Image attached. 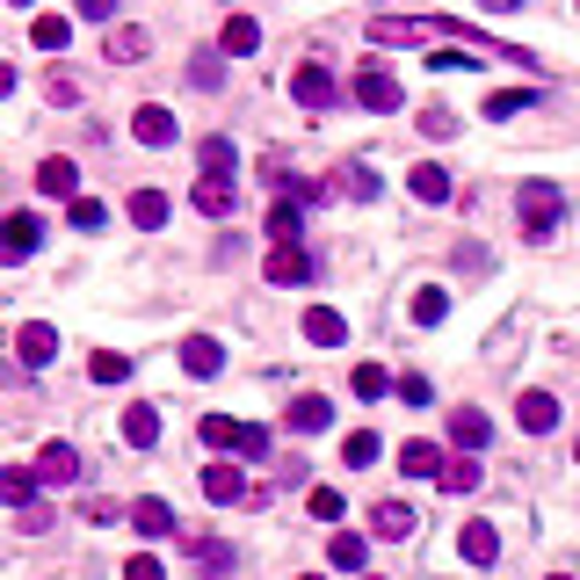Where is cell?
Wrapping results in <instances>:
<instances>
[{
    "mask_svg": "<svg viewBox=\"0 0 580 580\" xmlns=\"http://www.w3.org/2000/svg\"><path fill=\"white\" fill-rule=\"evenodd\" d=\"M559 211H566V196H559V182H523V196H515V218H523V240L529 247H545L551 232H559Z\"/></svg>",
    "mask_w": 580,
    "mask_h": 580,
    "instance_id": "6da1fadb",
    "label": "cell"
},
{
    "mask_svg": "<svg viewBox=\"0 0 580 580\" xmlns=\"http://www.w3.org/2000/svg\"><path fill=\"white\" fill-rule=\"evenodd\" d=\"M291 102H305V109H335V102H341V80L319 66V58H305V66L291 73Z\"/></svg>",
    "mask_w": 580,
    "mask_h": 580,
    "instance_id": "7a4b0ae2",
    "label": "cell"
},
{
    "mask_svg": "<svg viewBox=\"0 0 580 580\" xmlns=\"http://www.w3.org/2000/svg\"><path fill=\"white\" fill-rule=\"evenodd\" d=\"M131 139H139V145H175L182 139L175 109H167V102H139V109H131Z\"/></svg>",
    "mask_w": 580,
    "mask_h": 580,
    "instance_id": "3957f363",
    "label": "cell"
},
{
    "mask_svg": "<svg viewBox=\"0 0 580 580\" xmlns=\"http://www.w3.org/2000/svg\"><path fill=\"white\" fill-rule=\"evenodd\" d=\"M355 102H363V109H377V117H385V109H400V102H406V88H400V80H392L385 66H363V73H355Z\"/></svg>",
    "mask_w": 580,
    "mask_h": 580,
    "instance_id": "277c9868",
    "label": "cell"
},
{
    "mask_svg": "<svg viewBox=\"0 0 580 580\" xmlns=\"http://www.w3.org/2000/svg\"><path fill=\"white\" fill-rule=\"evenodd\" d=\"M52 355H58V327H44V319L15 327V363H22V370H44Z\"/></svg>",
    "mask_w": 580,
    "mask_h": 580,
    "instance_id": "5b68a950",
    "label": "cell"
},
{
    "mask_svg": "<svg viewBox=\"0 0 580 580\" xmlns=\"http://www.w3.org/2000/svg\"><path fill=\"white\" fill-rule=\"evenodd\" d=\"M189 204H196L204 218H232V211H240V182H232V175H204Z\"/></svg>",
    "mask_w": 580,
    "mask_h": 580,
    "instance_id": "8992f818",
    "label": "cell"
},
{
    "mask_svg": "<svg viewBox=\"0 0 580 580\" xmlns=\"http://www.w3.org/2000/svg\"><path fill=\"white\" fill-rule=\"evenodd\" d=\"M36 196H58V204H80V167H73L66 153H58V160H44V167H36Z\"/></svg>",
    "mask_w": 580,
    "mask_h": 580,
    "instance_id": "52a82bcc",
    "label": "cell"
},
{
    "mask_svg": "<svg viewBox=\"0 0 580 580\" xmlns=\"http://www.w3.org/2000/svg\"><path fill=\"white\" fill-rule=\"evenodd\" d=\"M36 479H44V486H73V479H80V450H73V442H44V450H36Z\"/></svg>",
    "mask_w": 580,
    "mask_h": 580,
    "instance_id": "ba28073f",
    "label": "cell"
},
{
    "mask_svg": "<svg viewBox=\"0 0 580 580\" xmlns=\"http://www.w3.org/2000/svg\"><path fill=\"white\" fill-rule=\"evenodd\" d=\"M406 189L422 196V204H450V167H442V160H422V167H406Z\"/></svg>",
    "mask_w": 580,
    "mask_h": 580,
    "instance_id": "9c48e42d",
    "label": "cell"
},
{
    "mask_svg": "<svg viewBox=\"0 0 580 580\" xmlns=\"http://www.w3.org/2000/svg\"><path fill=\"white\" fill-rule=\"evenodd\" d=\"M262 276L276 283V291H298V283H313V262H305V247H276Z\"/></svg>",
    "mask_w": 580,
    "mask_h": 580,
    "instance_id": "30bf717a",
    "label": "cell"
},
{
    "mask_svg": "<svg viewBox=\"0 0 580 580\" xmlns=\"http://www.w3.org/2000/svg\"><path fill=\"white\" fill-rule=\"evenodd\" d=\"M486 436H493V422L479 414V406H450V442H458L464 458H472V450H486Z\"/></svg>",
    "mask_w": 580,
    "mask_h": 580,
    "instance_id": "8fae6325",
    "label": "cell"
},
{
    "mask_svg": "<svg viewBox=\"0 0 580 580\" xmlns=\"http://www.w3.org/2000/svg\"><path fill=\"white\" fill-rule=\"evenodd\" d=\"M515 422H523L529 436H551V428H559V400H551V392H523V400H515Z\"/></svg>",
    "mask_w": 580,
    "mask_h": 580,
    "instance_id": "7c38bea8",
    "label": "cell"
},
{
    "mask_svg": "<svg viewBox=\"0 0 580 580\" xmlns=\"http://www.w3.org/2000/svg\"><path fill=\"white\" fill-rule=\"evenodd\" d=\"M458 559H464V566H493V559H501V537H493V523H464V529H458Z\"/></svg>",
    "mask_w": 580,
    "mask_h": 580,
    "instance_id": "4fadbf2b",
    "label": "cell"
},
{
    "mask_svg": "<svg viewBox=\"0 0 580 580\" xmlns=\"http://www.w3.org/2000/svg\"><path fill=\"white\" fill-rule=\"evenodd\" d=\"M204 501H218V508L247 501V479H240V464H204Z\"/></svg>",
    "mask_w": 580,
    "mask_h": 580,
    "instance_id": "5bb4252c",
    "label": "cell"
},
{
    "mask_svg": "<svg viewBox=\"0 0 580 580\" xmlns=\"http://www.w3.org/2000/svg\"><path fill=\"white\" fill-rule=\"evenodd\" d=\"M182 370H189V377H218V370H226V349H218L211 335H189L182 341Z\"/></svg>",
    "mask_w": 580,
    "mask_h": 580,
    "instance_id": "9a60e30c",
    "label": "cell"
},
{
    "mask_svg": "<svg viewBox=\"0 0 580 580\" xmlns=\"http://www.w3.org/2000/svg\"><path fill=\"white\" fill-rule=\"evenodd\" d=\"M305 341H319V349H341V341H349V319H341L335 305H313V313H305Z\"/></svg>",
    "mask_w": 580,
    "mask_h": 580,
    "instance_id": "2e32d148",
    "label": "cell"
},
{
    "mask_svg": "<svg viewBox=\"0 0 580 580\" xmlns=\"http://www.w3.org/2000/svg\"><path fill=\"white\" fill-rule=\"evenodd\" d=\"M283 414H291V428H298V436H319V428L335 422V406L319 400V392H298V400L283 406Z\"/></svg>",
    "mask_w": 580,
    "mask_h": 580,
    "instance_id": "e0dca14e",
    "label": "cell"
},
{
    "mask_svg": "<svg viewBox=\"0 0 580 580\" xmlns=\"http://www.w3.org/2000/svg\"><path fill=\"white\" fill-rule=\"evenodd\" d=\"M131 529H139V537H175V508L145 493V501H131Z\"/></svg>",
    "mask_w": 580,
    "mask_h": 580,
    "instance_id": "ac0fdd59",
    "label": "cell"
},
{
    "mask_svg": "<svg viewBox=\"0 0 580 580\" xmlns=\"http://www.w3.org/2000/svg\"><path fill=\"white\" fill-rule=\"evenodd\" d=\"M254 44H262V22H254V15H226V30H218V52H226V58H247Z\"/></svg>",
    "mask_w": 580,
    "mask_h": 580,
    "instance_id": "d6986e66",
    "label": "cell"
},
{
    "mask_svg": "<svg viewBox=\"0 0 580 580\" xmlns=\"http://www.w3.org/2000/svg\"><path fill=\"white\" fill-rule=\"evenodd\" d=\"M442 464L450 458H442L436 442H400V472L406 479H442Z\"/></svg>",
    "mask_w": 580,
    "mask_h": 580,
    "instance_id": "ffe728a7",
    "label": "cell"
},
{
    "mask_svg": "<svg viewBox=\"0 0 580 580\" xmlns=\"http://www.w3.org/2000/svg\"><path fill=\"white\" fill-rule=\"evenodd\" d=\"M327 566H335V573H363V566H370V545L355 537V529H335V545H327Z\"/></svg>",
    "mask_w": 580,
    "mask_h": 580,
    "instance_id": "44dd1931",
    "label": "cell"
},
{
    "mask_svg": "<svg viewBox=\"0 0 580 580\" xmlns=\"http://www.w3.org/2000/svg\"><path fill=\"white\" fill-rule=\"evenodd\" d=\"M123 442H131V450H153L160 442V406H123Z\"/></svg>",
    "mask_w": 580,
    "mask_h": 580,
    "instance_id": "7402d4cb",
    "label": "cell"
},
{
    "mask_svg": "<svg viewBox=\"0 0 580 580\" xmlns=\"http://www.w3.org/2000/svg\"><path fill=\"white\" fill-rule=\"evenodd\" d=\"M370 537H414V508L406 501H377L370 508Z\"/></svg>",
    "mask_w": 580,
    "mask_h": 580,
    "instance_id": "603a6c76",
    "label": "cell"
},
{
    "mask_svg": "<svg viewBox=\"0 0 580 580\" xmlns=\"http://www.w3.org/2000/svg\"><path fill=\"white\" fill-rule=\"evenodd\" d=\"M167 218H175V204H167L160 189H139V196H131V226H139V232H160Z\"/></svg>",
    "mask_w": 580,
    "mask_h": 580,
    "instance_id": "cb8c5ba5",
    "label": "cell"
},
{
    "mask_svg": "<svg viewBox=\"0 0 580 580\" xmlns=\"http://www.w3.org/2000/svg\"><path fill=\"white\" fill-rule=\"evenodd\" d=\"M145 52H153V36H145L139 22H123V30H109V58H117V66H139Z\"/></svg>",
    "mask_w": 580,
    "mask_h": 580,
    "instance_id": "d4e9b609",
    "label": "cell"
},
{
    "mask_svg": "<svg viewBox=\"0 0 580 580\" xmlns=\"http://www.w3.org/2000/svg\"><path fill=\"white\" fill-rule=\"evenodd\" d=\"M30 44H36V52H66V44H73V22L66 15H36L30 22Z\"/></svg>",
    "mask_w": 580,
    "mask_h": 580,
    "instance_id": "484cf974",
    "label": "cell"
},
{
    "mask_svg": "<svg viewBox=\"0 0 580 580\" xmlns=\"http://www.w3.org/2000/svg\"><path fill=\"white\" fill-rule=\"evenodd\" d=\"M442 319H450V291L422 283V291H414V327H442Z\"/></svg>",
    "mask_w": 580,
    "mask_h": 580,
    "instance_id": "4316f807",
    "label": "cell"
},
{
    "mask_svg": "<svg viewBox=\"0 0 580 580\" xmlns=\"http://www.w3.org/2000/svg\"><path fill=\"white\" fill-rule=\"evenodd\" d=\"M335 189H341V196H355V204H370V196L385 189V182H377V167H363V160H355V167H341Z\"/></svg>",
    "mask_w": 580,
    "mask_h": 580,
    "instance_id": "83f0119b",
    "label": "cell"
},
{
    "mask_svg": "<svg viewBox=\"0 0 580 580\" xmlns=\"http://www.w3.org/2000/svg\"><path fill=\"white\" fill-rule=\"evenodd\" d=\"M88 377H95V385H123V377H131V355L95 349V355H88Z\"/></svg>",
    "mask_w": 580,
    "mask_h": 580,
    "instance_id": "f1b7e54d",
    "label": "cell"
},
{
    "mask_svg": "<svg viewBox=\"0 0 580 580\" xmlns=\"http://www.w3.org/2000/svg\"><path fill=\"white\" fill-rule=\"evenodd\" d=\"M30 247H36V218H30V211H15V218H8V240H0V254H8V262H22Z\"/></svg>",
    "mask_w": 580,
    "mask_h": 580,
    "instance_id": "f546056e",
    "label": "cell"
},
{
    "mask_svg": "<svg viewBox=\"0 0 580 580\" xmlns=\"http://www.w3.org/2000/svg\"><path fill=\"white\" fill-rule=\"evenodd\" d=\"M298 232H305L298 204H276V211H269V240H276V247H298Z\"/></svg>",
    "mask_w": 580,
    "mask_h": 580,
    "instance_id": "4dcf8cb0",
    "label": "cell"
},
{
    "mask_svg": "<svg viewBox=\"0 0 580 580\" xmlns=\"http://www.w3.org/2000/svg\"><path fill=\"white\" fill-rule=\"evenodd\" d=\"M0 493H8L15 508H36V472H22V464H8V472H0Z\"/></svg>",
    "mask_w": 580,
    "mask_h": 580,
    "instance_id": "1f68e13d",
    "label": "cell"
},
{
    "mask_svg": "<svg viewBox=\"0 0 580 580\" xmlns=\"http://www.w3.org/2000/svg\"><path fill=\"white\" fill-rule=\"evenodd\" d=\"M529 102H537L529 88H501V95H486V117H493V123H508V117H523Z\"/></svg>",
    "mask_w": 580,
    "mask_h": 580,
    "instance_id": "d6a6232c",
    "label": "cell"
},
{
    "mask_svg": "<svg viewBox=\"0 0 580 580\" xmlns=\"http://www.w3.org/2000/svg\"><path fill=\"white\" fill-rule=\"evenodd\" d=\"M479 479H486V472H479L472 458H450V464H442V479H436V486H442V493H472Z\"/></svg>",
    "mask_w": 580,
    "mask_h": 580,
    "instance_id": "836d02e7",
    "label": "cell"
},
{
    "mask_svg": "<svg viewBox=\"0 0 580 580\" xmlns=\"http://www.w3.org/2000/svg\"><path fill=\"white\" fill-rule=\"evenodd\" d=\"M341 464H349V472H363V464H377V436H370V428H355V436L341 442Z\"/></svg>",
    "mask_w": 580,
    "mask_h": 580,
    "instance_id": "e575fe53",
    "label": "cell"
},
{
    "mask_svg": "<svg viewBox=\"0 0 580 580\" xmlns=\"http://www.w3.org/2000/svg\"><path fill=\"white\" fill-rule=\"evenodd\" d=\"M196 436L211 442V450H232V442H240V422H226V414H204V422H196Z\"/></svg>",
    "mask_w": 580,
    "mask_h": 580,
    "instance_id": "d590c367",
    "label": "cell"
},
{
    "mask_svg": "<svg viewBox=\"0 0 580 580\" xmlns=\"http://www.w3.org/2000/svg\"><path fill=\"white\" fill-rule=\"evenodd\" d=\"M349 385H355V400H385V392H392V377H385L377 363H355V377H349Z\"/></svg>",
    "mask_w": 580,
    "mask_h": 580,
    "instance_id": "8d00e7d4",
    "label": "cell"
},
{
    "mask_svg": "<svg viewBox=\"0 0 580 580\" xmlns=\"http://www.w3.org/2000/svg\"><path fill=\"white\" fill-rule=\"evenodd\" d=\"M232 167H240L232 139H204V175H232Z\"/></svg>",
    "mask_w": 580,
    "mask_h": 580,
    "instance_id": "74e56055",
    "label": "cell"
},
{
    "mask_svg": "<svg viewBox=\"0 0 580 580\" xmlns=\"http://www.w3.org/2000/svg\"><path fill=\"white\" fill-rule=\"evenodd\" d=\"M196 566H204V573H226V566H232V545H218V537H196Z\"/></svg>",
    "mask_w": 580,
    "mask_h": 580,
    "instance_id": "f35d334b",
    "label": "cell"
},
{
    "mask_svg": "<svg viewBox=\"0 0 580 580\" xmlns=\"http://www.w3.org/2000/svg\"><path fill=\"white\" fill-rule=\"evenodd\" d=\"M66 218H73V232H102V226H109V211L95 204V196H80V204H73Z\"/></svg>",
    "mask_w": 580,
    "mask_h": 580,
    "instance_id": "ab89813d",
    "label": "cell"
},
{
    "mask_svg": "<svg viewBox=\"0 0 580 580\" xmlns=\"http://www.w3.org/2000/svg\"><path fill=\"white\" fill-rule=\"evenodd\" d=\"M422 139H458V117H450V109H422Z\"/></svg>",
    "mask_w": 580,
    "mask_h": 580,
    "instance_id": "60d3db41",
    "label": "cell"
},
{
    "mask_svg": "<svg viewBox=\"0 0 580 580\" xmlns=\"http://www.w3.org/2000/svg\"><path fill=\"white\" fill-rule=\"evenodd\" d=\"M232 458H269V428L240 422V442H232Z\"/></svg>",
    "mask_w": 580,
    "mask_h": 580,
    "instance_id": "b9f144b4",
    "label": "cell"
},
{
    "mask_svg": "<svg viewBox=\"0 0 580 580\" xmlns=\"http://www.w3.org/2000/svg\"><path fill=\"white\" fill-rule=\"evenodd\" d=\"M305 508H313L319 523H341V493L335 486H313V493H305Z\"/></svg>",
    "mask_w": 580,
    "mask_h": 580,
    "instance_id": "7bdbcfd3",
    "label": "cell"
},
{
    "mask_svg": "<svg viewBox=\"0 0 580 580\" xmlns=\"http://www.w3.org/2000/svg\"><path fill=\"white\" fill-rule=\"evenodd\" d=\"M428 66H436V73H458V66H486V58H464V44H442V52H428Z\"/></svg>",
    "mask_w": 580,
    "mask_h": 580,
    "instance_id": "ee69618b",
    "label": "cell"
},
{
    "mask_svg": "<svg viewBox=\"0 0 580 580\" xmlns=\"http://www.w3.org/2000/svg\"><path fill=\"white\" fill-rule=\"evenodd\" d=\"M123 580H167V566L153 551H139V559H123Z\"/></svg>",
    "mask_w": 580,
    "mask_h": 580,
    "instance_id": "f6af8a7d",
    "label": "cell"
},
{
    "mask_svg": "<svg viewBox=\"0 0 580 580\" xmlns=\"http://www.w3.org/2000/svg\"><path fill=\"white\" fill-rule=\"evenodd\" d=\"M189 80H196V88H218V80H226V66H218V58L204 52V58H196V66H189Z\"/></svg>",
    "mask_w": 580,
    "mask_h": 580,
    "instance_id": "bcb514c9",
    "label": "cell"
},
{
    "mask_svg": "<svg viewBox=\"0 0 580 580\" xmlns=\"http://www.w3.org/2000/svg\"><path fill=\"white\" fill-rule=\"evenodd\" d=\"M400 400L406 406H428V377H400Z\"/></svg>",
    "mask_w": 580,
    "mask_h": 580,
    "instance_id": "7dc6e473",
    "label": "cell"
},
{
    "mask_svg": "<svg viewBox=\"0 0 580 580\" xmlns=\"http://www.w3.org/2000/svg\"><path fill=\"white\" fill-rule=\"evenodd\" d=\"M80 15H88V22H109V15H117V0H80Z\"/></svg>",
    "mask_w": 580,
    "mask_h": 580,
    "instance_id": "c3c4849f",
    "label": "cell"
},
{
    "mask_svg": "<svg viewBox=\"0 0 580 580\" xmlns=\"http://www.w3.org/2000/svg\"><path fill=\"white\" fill-rule=\"evenodd\" d=\"M486 8H493V15H515V8H523V0H486Z\"/></svg>",
    "mask_w": 580,
    "mask_h": 580,
    "instance_id": "681fc988",
    "label": "cell"
},
{
    "mask_svg": "<svg viewBox=\"0 0 580 580\" xmlns=\"http://www.w3.org/2000/svg\"><path fill=\"white\" fill-rule=\"evenodd\" d=\"M298 580H327V573H298Z\"/></svg>",
    "mask_w": 580,
    "mask_h": 580,
    "instance_id": "f907efd6",
    "label": "cell"
},
{
    "mask_svg": "<svg viewBox=\"0 0 580 580\" xmlns=\"http://www.w3.org/2000/svg\"><path fill=\"white\" fill-rule=\"evenodd\" d=\"M8 8H30V0H8Z\"/></svg>",
    "mask_w": 580,
    "mask_h": 580,
    "instance_id": "816d5d0a",
    "label": "cell"
},
{
    "mask_svg": "<svg viewBox=\"0 0 580 580\" xmlns=\"http://www.w3.org/2000/svg\"><path fill=\"white\" fill-rule=\"evenodd\" d=\"M551 580H573V573H551Z\"/></svg>",
    "mask_w": 580,
    "mask_h": 580,
    "instance_id": "f5cc1de1",
    "label": "cell"
},
{
    "mask_svg": "<svg viewBox=\"0 0 580 580\" xmlns=\"http://www.w3.org/2000/svg\"><path fill=\"white\" fill-rule=\"evenodd\" d=\"M363 580H377V573H363Z\"/></svg>",
    "mask_w": 580,
    "mask_h": 580,
    "instance_id": "db71d44e",
    "label": "cell"
},
{
    "mask_svg": "<svg viewBox=\"0 0 580 580\" xmlns=\"http://www.w3.org/2000/svg\"><path fill=\"white\" fill-rule=\"evenodd\" d=\"M573 464H580V450H573Z\"/></svg>",
    "mask_w": 580,
    "mask_h": 580,
    "instance_id": "11a10c76",
    "label": "cell"
}]
</instances>
